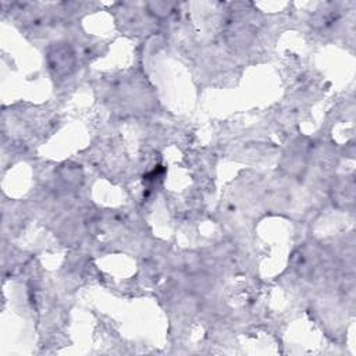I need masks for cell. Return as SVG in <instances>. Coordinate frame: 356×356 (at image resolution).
I'll use <instances>...</instances> for the list:
<instances>
[{"label": "cell", "instance_id": "6da1fadb", "mask_svg": "<svg viewBox=\"0 0 356 356\" xmlns=\"http://www.w3.org/2000/svg\"><path fill=\"white\" fill-rule=\"evenodd\" d=\"M49 64L56 75H68L74 65L71 49L68 46H56L49 51Z\"/></svg>", "mask_w": 356, "mask_h": 356}]
</instances>
